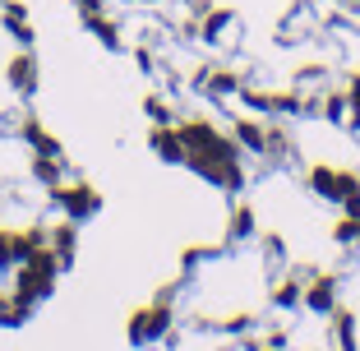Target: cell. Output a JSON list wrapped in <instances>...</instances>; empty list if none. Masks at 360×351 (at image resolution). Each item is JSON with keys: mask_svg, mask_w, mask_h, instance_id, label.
<instances>
[{"mask_svg": "<svg viewBox=\"0 0 360 351\" xmlns=\"http://www.w3.org/2000/svg\"><path fill=\"white\" fill-rule=\"evenodd\" d=\"M56 273H60V259H56V250H37V255H28V259H23V268H19V282H14V296H19L23 305L32 309L37 300L51 296Z\"/></svg>", "mask_w": 360, "mask_h": 351, "instance_id": "1", "label": "cell"}, {"mask_svg": "<svg viewBox=\"0 0 360 351\" xmlns=\"http://www.w3.org/2000/svg\"><path fill=\"white\" fill-rule=\"evenodd\" d=\"M51 203L60 208L65 217H75V222H84V217H93L97 208H102V199H97V190L93 185H84V181H75V185H51Z\"/></svg>", "mask_w": 360, "mask_h": 351, "instance_id": "2", "label": "cell"}, {"mask_svg": "<svg viewBox=\"0 0 360 351\" xmlns=\"http://www.w3.org/2000/svg\"><path fill=\"white\" fill-rule=\"evenodd\" d=\"M309 185H314V194H323V199H333V203H347L351 194H360L356 171H333V167H323V162L309 171Z\"/></svg>", "mask_w": 360, "mask_h": 351, "instance_id": "3", "label": "cell"}, {"mask_svg": "<svg viewBox=\"0 0 360 351\" xmlns=\"http://www.w3.org/2000/svg\"><path fill=\"white\" fill-rule=\"evenodd\" d=\"M171 328V305H167V296L158 300V305H148V309H139L134 319H129V342H153V338H162V333Z\"/></svg>", "mask_w": 360, "mask_h": 351, "instance_id": "4", "label": "cell"}, {"mask_svg": "<svg viewBox=\"0 0 360 351\" xmlns=\"http://www.w3.org/2000/svg\"><path fill=\"white\" fill-rule=\"evenodd\" d=\"M148 143H153V153H158L162 162H185V139H180V129L171 125V120H162V125H153Z\"/></svg>", "mask_w": 360, "mask_h": 351, "instance_id": "5", "label": "cell"}, {"mask_svg": "<svg viewBox=\"0 0 360 351\" xmlns=\"http://www.w3.org/2000/svg\"><path fill=\"white\" fill-rule=\"evenodd\" d=\"M300 305H305V309H314V314H333V309H338V282H333L328 273H323V277H314Z\"/></svg>", "mask_w": 360, "mask_h": 351, "instance_id": "6", "label": "cell"}, {"mask_svg": "<svg viewBox=\"0 0 360 351\" xmlns=\"http://www.w3.org/2000/svg\"><path fill=\"white\" fill-rule=\"evenodd\" d=\"M10 88L14 93H32L37 88V60H32V51H14V60H10Z\"/></svg>", "mask_w": 360, "mask_h": 351, "instance_id": "7", "label": "cell"}, {"mask_svg": "<svg viewBox=\"0 0 360 351\" xmlns=\"http://www.w3.org/2000/svg\"><path fill=\"white\" fill-rule=\"evenodd\" d=\"M75 245H79V222H75V217H65V222L51 231V250H56V259H60V268L75 264Z\"/></svg>", "mask_w": 360, "mask_h": 351, "instance_id": "8", "label": "cell"}, {"mask_svg": "<svg viewBox=\"0 0 360 351\" xmlns=\"http://www.w3.org/2000/svg\"><path fill=\"white\" fill-rule=\"evenodd\" d=\"M51 245V231L46 226H28V231H14V259H28V255H37V250H46Z\"/></svg>", "mask_w": 360, "mask_h": 351, "instance_id": "9", "label": "cell"}, {"mask_svg": "<svg viewBox=\"0 0 360 351\" xmlns=\"http://www.w3.org/2000/svg\"><path fill=\"white\" fill-rule=\"evenodd\" d=\"M5 28H10L23 46H32V23H28V10H23L19 0H5Z\"/></svg>", "mask_w": 360, "mask_h": 351, "instance_id": "10", "label": "cell"}, {"mask_svg": "<svg viewBox=\"0 0 360 351\" xmlns=\"http://www.w3.org/2000/svg\"><path fill=\"white\" fill-rule=\"evenodd\" d=\"M231 23H236V14H231V10H203L199 37H203V42H217V37H222V32L231 28Z\"/></svg>", "mask_w": 360, "mask_h": 351, "instance_id": "11", "label": "cell"}, {"mask_svg": "<svg viewBox=\"0 0 360 351\" xmlns=\"http://www.w3.org/2000/svg\"><path fill=\"white\" fill-rule=\"evenodd\" d=\"M236 143H245V148H255V153H268V129L259 120H236Z\"/></svg>", "mask_w": 360, "mask_h": 351, "instance_id": "12", "label": "cell"}, {"mask_svg": "<svg viewBox=\"0 0 360 351\" xmlns=\"http://www.w3.org/2000/svg\"><path fill=\"white\" fill-rule=\"evenodd\" d=\"M84 23H88V32H93L97 42H106L111 51H120V28H116L111 19H102V14H93V19H84Z\"/></svg>", "mask_w": 360, "mask_h": 351, "instance_id": "13", "label": "cell"}, {"mask_svg": "<svg viewBox=\"0 0 360 351\" xmlns=\"http://www.w3.org/2000/svg\"><path fill=\"white\" fill-rule=\"evenodd\" d=\"M273 300H277V309H296L300 300H305V291H300L296 277H286V282H277V287H273Z\"/></svg>", "mask_w": 360, "mask_h": 351, "instance_id": "14", "label": "cell"}, {"mask_svg": "<svg viewBox=\"0 0 360 351\" xmlns=\"http://www.w3.org/2000/svg\"><path fill=\"white\" fill-rule=\"evenodd\" d=\"M32 176L42 185H60V167H56V153H37L32 158Z\"/></svg>", "mask_w": 360, "mask_h": 351, "instance_id": "15", "label": "cell"}, {"mask_svg": "<svg viewBox=\"0 0 360 351\" xmlns=\"http://www.w3.org/2000/svg\"><path fill=\"white\" fill-rule=\"evenodd\" d=\"M203 84H208L212 97H226V93H236V88H240V79H236L231 70H212V75H203Z\"/></svg>", "mask_w": 360, "mask_h": 351, "instance_id": "16", "label": "cell"}, {"mask_svg": "<svg viewBox=\"0 0 360 351\" xmlns=\"http://www.w3.org/2000/svg\"><path fill=\"white\" fill-rule=\"evenodd\" d=\"M23 139H28V143H37V153H56V139L42 129V120H32V116L23 120Z\"/></svg>", "mask_w": 360, "mask_h": 351, "instance_id": "17", "label": "cell"}, {"mask_svg": "<svg viewBox=\"0 0 360 351\" xmlns=\"http://www.w3.org/2000/svg\"><path fill=\"white\" fill-rule=\"evenodd\" d=\"M245 236H255V208L250 203H240L231 213V241H245Z\"/></svg>", "mask_w": 360, "mask_h": 351, "instance_id": "18", "label": "cell"}, {"mask_svg": "<svg viewBox=\"0 0 360 351\" xmlns=\"http://www.w3.org/2000/svg\"><path fill=\"white\" fill-rule=\"evenodd\" d=\"M328 319H333V328H338V338H342V351H351V347H356V342H351V338H356V319H351L347 309H333Z\"/></svg>", "mask_w": 360, "mask_h": 351, "instance_id": "19", "label": "cell"}, {"mask_svg": "<svg viewBox=\"0 0 360 351\" xmlns=\"http://www.w3.org/2000/svg\"><path fill=\"white\" fill-rule=\"evenodd\" d=\"M351 102H347V93H333V97H323V116H328V120H347L351 116Z\"/></svg>", "mask_w": 360, "mask_h": 351, "instance_id": "20", "label": "cell"}, {"mask_svg": "<svg viewBox=\"0 0 360 351\" xmlns=\"http://www.w3.org/2000/svg\"><path fill=\"white\" fill-rule=\"evenodd\" d=\"M347 102H351V129H360V75H351V88H347Z\"/></svg>", "mask_w": 360, "mask_h": 351, "instance_id": "21", "label": "cell"}, {"mask_svg": "<svg viewBox=\"0 0 360 351\" xmlns=\"http://www.w3.org/2000/svg\"><path fill=\"white\" fill-rule=\"evenodd\" d=\"M5 264H19V259H14V231L0 226V268H5Z\"/></svg>", "mask_w": 360, "mask_h": 351, "instance_id": "22", "label": "cell"}, {"mask_svg": "<svg viewBox=\"0 0 360 351\" xmlns=\"http://www.w3.org/2000/svg\"><path fill=\"white\" fill-rule=\"evenodd\" d=\"M75 5H79V14H84V19H93V14L106 10V0H75Z\"/></svg>", "mask_w": 360, "mask_h": 351, "instance_id": "23", "label": "cell"}, {"mask_svg": "<svg viewBox=\"0 0 360 351\" xmlns=\"http://www.w3.org/2000/svg\"><path fill=\"white\" fill-rule=\"evenodd\" d=\"M143 107H148V116H153V120H158V125H162V120H167V107H162L158 97H148V102H143Z\"/></svg>", "mask_w": 360, "mask_h": 351, "instance_id": "24", "label": "cell"}, {"mask_svg": "<svg viewBox=\"0 0 360 351\" xmlns=\"http://www.w3.org/2000/svg\"><path fill=\"white\" fill-rule=\"evenodd\" d=\"M356 245H360V217H356Z\"/></svg>", "mask_w": 360, "mask_h": 351, "instance_id": "25", "label": "cell"}, {"mask_svg": "<svg viewBox=\"0 0 360 351\" xmlns=\"http://www.w3.org/2000/svg\"><path fill=\"white\" fill-rule=\"evenodd\" d=\"M259 351H277V347H259Z\"/></svg>", "mask_w": 360, "mask_h": 351, "instance_id": "26", "label": "cell"}]
</instances>
